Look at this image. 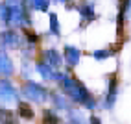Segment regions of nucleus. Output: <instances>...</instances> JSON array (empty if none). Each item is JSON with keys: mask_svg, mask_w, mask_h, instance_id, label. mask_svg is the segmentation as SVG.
Returning <instances> with one entry per match:
<instances>
[{"mask_svg": "<svg viewBox=\"0 0 131 124\" xmlns=\"http://www.w3.org/2000/svg\"><path fill=\"white\" fill-rule=\"evenodd\" d=\"M11 120V113L9 111H4V109H0V122H9Z\"/></svg>", "mask_w": 131, "mask_h": 124, "instance_id": "19", "label": "nucleus"}, {"mask_svg": "<svg viewBox=\"0 0 131 124\" xmlns=\"http://www.w3.org/2000/svg\"><path fill=\"white\" fill-rule=\"evenodd\" d=\"M19 117H22L26 120H31L33 119V109L30 108V104H26V102L19 104Z\"/></svg>", "mask_w": 131, "mask_h": 124, "instance_id": "12", "label": "nucleus"}, {"mask_svg": "<svg viewBox=\"0 0 131 124\" xmlns=\"http://www.w3.org/2000/svg\"><path fill=\"white\" fill-rule=\"evenodd\" d=\"M65 58H67L68 65H78L80 63V58H81V52L76 46H65Z\"/></svg>", "mask_w": 131, "mask_h": 124, "instance_id": "9", "label": "nucleus"}, {"mask_svg": "<svg viewBox=\"0 0 131 124\" xmlns=\"http://www.w3.org/2000/svg\"><path fill=\"white\" fill-rule=\"evenodd\" d=\"M6 124H17V122L15 120H9V122H6Z\"/></svg>", "mask_w": 131, "mask_h": 124, "instance_id": "21", "label": "nucleus"}, {"mask_svg": "<svg viewBox=\"0 0 131 124\" xmlns=\"http://www.w3.org/2000/svg\"><path fill=\"white\" fill-rule=\"evenodd\" d=\"M6 17H7V6L6 4H0V21L6 22Z\"/></svg>", "mask_w": 131, "mask_h": 124, "instance_id": "20", "label": "nucleus"}, {"mask_svg": "<svg viewBox=\"0 0 131 124\" xmlns=\"http://www.w3.org/2000/svg\"><path fill=\"white\" fill-rule=\"evenodd\" d=\"M68 120H70V124H87V119L83 117L81 111L78 109H68Z\"/></svg>", "mask_w": 131, "mask_h": 124, "instance_id": "11", "label": "nucleus"}, {"mask_svg": "<svg viewBox=\"0 0 131 124\" xmlns=\"http://www.w3.org/2000/svg\"><path fill=\"white\" fill-rule=\"evenodd\" d=\"M13 70L15 69H13V63H11L9 56H7L4 50H0V74L2 76H11Z\"/></svg>", "mask_w": 131, "mask_h": 124, "instance_id": "7", "label": "nucleus"}, {"mask_svg": "<svg viewBox=\"0 0 131 124\" xmlns=\"http://www.w3.org/2000/svg\"><path fill=\"white\" fill-rule=\"evenodd\" d=\"M0 104H17V91L7 80H0Z\"/></svg>", "mask_w": 131, "mask_h": 124, "instance_id": "4", "label": "nucleus"}, {"mask_svg": "<svg viewBox=\"0 0 131 124\" xmlns=\"http://www.w3.org/2000/svg\"><path fill=\"white\" fill-rule=\"evenodd\" d=\"M52 100H54L56 108H59V109H65V111L70 109V106H68V102L65 100V96H59L57 93H54V94H52Z\"/></svg>", "mask_w": 131, "mask_h": 124, "instance_id": "13", "label": "nucleus"}, {"mask_svg": "<svg viewBox=\"0 0 131 124\" xmlns=\"http://www.w3.org/2000/svg\"><path fill=\"white\" fill-rule=\"evenodd\" d=\"M80 11H81V15H83V19H89V21L94 19V9H92V6H83Z\"/></svg>", "mask_w": 131, "mask_h": 124, "instance_id": "17", "label": "nucleus"}, {"mask_svg": "<svg viewBox=\"0 0 131 124\" xmlns=\"http://www.w3.org/2000/svg\"><path fill=\"white\" fill-rule=\"evenodd\" d=\"M22 94H24L28 100H31V102L42 104V102L46 100V96H48V91H46L42 85H39V83L28 82V83L22 87Z\"/></svg>", "mask_w": 131, "mask_h": 124, "instance_id": "2", "label": "nucleus"}, {"mask_svg": "<svg viewBox=\"0 0 131 124\" xmlns=\"http://www.w3.org/2000/svg\"><path fill=\"white\" fill-rule=\"evenodd\" d=\"M42 58L46 59L45 63H48L50 67H59V65H61V61H63V56H61L57 50H54V48L45 50V52H42Z\"/></svg>", "mask_w": 131, "mask_h": 124, "instance_id": "8", "label": "nucleus"}, {"mask_svg": "<svg viewBox=\"0 0 131 124\" xmlns=\"http://www.w3.org/2000/svg\"><path fill=\"white\" fill-rule=\"evenodd\" d=\"M37 72L45 78V80H59L61 76H63L61 72H56V70L52 69L48 63H42V61H41V63H37Z\"/></svg>", "mask_w": 131, "mask_h": 124, "instance_id": "6", "label": "nucleus"}, {"mask_svg": "<svg viewBox=\"0 0 131 124\" xmlns=\"http://www.w3.org/2000/svg\"><path fill=\"white\" fill-rule=\"evenodd\" d=\"M59 82H61L63 91H65L68 96H70V100L80 102V104L85 106V108H91V109L96 108L94 98L89 94V91L85 89V85H83L81 82H78V80H74V78H70V76H65V74L59 78Z\"/></svg>", "mask_w": 131, "mask_h": 124, "instance_id": "1", "label": "nucleus"}, {"mask_svg": "<svg viewBox=\"0 0 131 124\" xmlns=\"http://www.w3.org/2000/svg\"><path fill=\"white\" fill-rule=\"evenodd\" d=\"M48 4H50V0H31V7L33 9H39V11H46Z\"/></svg>", "mask_w": 131, "mask_h": 124, "instance_id": "15", "label": "nucleus"}, {"mask_svg": "<svg viewBox=\"0 0 131 124\" xmlns=\"http://www.w3.org/2000/svg\"><path fill=\"white\" fill-rule=\"evenodd\" d=\"M50 28H52V32H54L56 35L61 33V28H59V22H57V15L56 13H50Z\"/></svg>", "mask_w": 131, "mask_h": 124, "instance_id": "16", "label": "nucleus"}, {"mask_svg": "<svg viewBox=\"0 0 131 124\" xmlns=\"http://www.w3.org/2000/svg\"><path fill=\"white\" fill-rule=\"evenodd\" d=\"M0 39H2L4 46H7V48H19L20 46V37H19V33H17L15 30L2 32L0 33Z\"/></svg>", "mask_w": 131, "mask_h": 124, "instance_id": "5", "label": "nucleus"}, {"mask_svg": "<svg viewBox=\"0 0 131 124\" xmlns=\"http://www.w3.org/2000/svg\"><path fill=\"white\" fill-rule=\"evenodd\" d=\"M92 56H94L96 59H107V58L113 56V50H96Z\"/></svg>", "mask_w": 131, "mask_h": 124, "instance_id": "18", "label": "nucleus"}, {"mask_svg": "<svg viewBox=\"0 0 131 124\" xmlns=\"http://www.w3.org/2000/svg\"><path fill=\"white\" fill-rule=\"evenodd\" d=\"M118 82H116V78L113 76L111 78V82H109V91H107V98H105V106L107 108H113V104H115L116 100V89H118Z\"/></svg>", "mask_w": 131, "mask_h": 124, "instance_id": "10", "label": "nucleus"}, {"mask_svg": "<svg viewBox=\"0 0 131 124\" xmlns=\"http://www.w3.org/2000/svg\"><path fill=\"white\" fill-rule=\"evenodd\" d=\"M57 2H67V0H57Z\"/></svg>", "mask_w": 131, "mask_h": 124, "instance_id": "22", "label": "nucleus"}, {"mask_svg": "<svg viewBox=\"0 0 131 124\" xmlns=\"http://www.w3.org/2000/svg\"><path fill=\"white\" fill-rule=\"evenodd\" d=\"M42 124H59V117H56V113H52V111H45Z\"/></svg>", "mask_w": 131, "mask_h": 124, "instance_id": "14", "label": "nucleus"}, {"mask_svg": "<svg viewBox=\"0 0 131 124\" xmlns=\"http://www.w3.org/2000/svg\"><path fill=\"white\" fill-rule=\"evenodd\" d=\"M6 22L11 24V26H26L30 21H28V15H26L24 7L20 4H15V6H7Z\"/></svg>", "mask_w": 131, "mask_h": 124, "instance_id": "3", "label": "nucleus"}]
</instances>
